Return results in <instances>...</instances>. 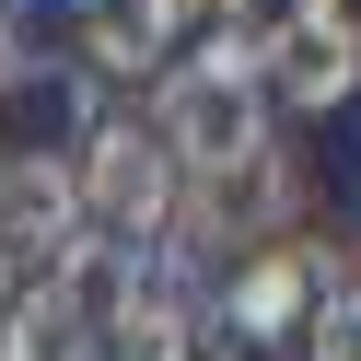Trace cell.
<instances>
[{
  "mask_svg": "<svg viewBox=\"0 0 361 361\" xmlns=\"http://www.w3.org/2000/svg\"><path fill=\"white\" fill-rule=\"evenodd\" d=\"M268 94H280L291 117L350 105V94H361V35H350V24H280V47H268Z\"/></svg>",
  "mask_w": 361,
  "mask_h": 361,
  "instance_id": "5b68a950",
  "label": "cell"
},
{
  "mask_svg": "<svg viewBox=\"0 0 361 361\" xmlns=\"http://www.w3.org/2000/svg\"><path fill=\"white\" fill-rule=\"evenodd\" d=\"M303 314H314V280H303V257H291V245L233 257V280H221V326H233V350H280Z\"/></svg>",
  "mask_w": 361,
  "mask_h": 361,
  "instance_id": "277c9868",
  "label": "cell"
},
{
  "mask_svg": "<svg viewBox=\"0 0 361 361\" xmlns=\"http://www.w3.org/2000/svg\"><path fill=\"white\" fill-rule=\"evenodd\" d=\"M152 140H164V164L187 175V187H210V175H233L245 152L268 140V94L257 82H221V71H198V59H164L152 71Z\"/></svg>",
  "mask_w": 361,
  "mask_h": 361,
  "instance_id": "6da1fadb",
  "label": "cell"
},
{
  "mask_svg": "<svg viewBox=\"0 0 361 361\" xmlns=\"http://www.w3.org/2000/svg\"><path fill=\"white\" fill-rule=\"evenodd\" d=\"M82 12H105V0H82Z\"/></svg>",
  "mask_w": 361,
  "mask_h": 361,
  "instance_id": "30bf717a",
  "label": "cell"
},
{
  "mask_svg": "<svg viewBox=\"0 0 361 361\" xmlns=\"http://www.w3.org/2000/svg\"><path fill=\"white\" fill-rule=\"evenodd\" d=\"M82 128H94V94H82V71L0 47V164H59Z\"/></svg>",
  "mask_w": 361,
  "mask_h": 361,
  "instance_id": "3957f363",
  "label": "cell"
},
{
  "mask_svg": "<svg viewBox=\"0 0 361 361\" xmlns=\"http://www.w3.org/2000/svg\"><path fill=\"white\" fill-rule=\"evenodd\" d=\"M82 35H94V47H82V59H94V71H152V47H140V35L117 24V12H94V24H82Z\"/></svg>",
  "mask_w": 361,
  "mask_h": 361,
  "instance_id": "ba28073f",
  "label": "cell"
},
{
  "mask_svg": "<svg viewBox=\"0 0 361 361\" xmlns=\"http://www.w3.org/2000/svg\"><path fill=\"white\" fill-rule=\"evenodd\" d=\"M0 361H24V338H12V314H0Z\"/></svg>",
  "mask_w": 361,
  "mask_h": 361,
  "instance_id": "9c48e42d",
  "label": "cell"
},
{
  "mask_svg": "<svg viewBox=\"0 0 361 361\" xmlns=\"http://www.w3.org/2000/svg\"><path fill=\"white\" fill-rule=\"evenodd\" d=\"M303 361H361V280L314 303V326H303Z\"/></svg>",
  "mask_w": 361,
  "mask_h": 361,
  "instance_id": "52a82bcc",
  "label": "cell"
},
{
  "mask_svg": "<svg viewBox=\"0 0 361 361\" xmlns=\"http://www.w3.org/2000/svg\"><path fill=\"white\" fill-rule=\"evenodd\" d=\"M105 361H198V303H187V291H164V280H140V291H128V314L105 326Z\"/></svg>",
  "mask_w": 361,
  "mask_h": 361,
  "instance_id": "8992f818",
  "label": "cell"
},
{
  "mask_svg": "<svg viewBox=\"0 0 361 361\" xmlns=\"http://www.w3.org/2000/svg\"><path fill=\"white\" fill-rule=\"evenodd\" d=\"M82 233H105V245H164V221H175V187L187 175L164 164V140H152L140 117H105V128H82Z\"/></svg>",
  "mask_w": 361,
  "mask_h": 361,
  "instance_id": "7a4b0ae2",
  "label": "cell"
}]
</instances>
